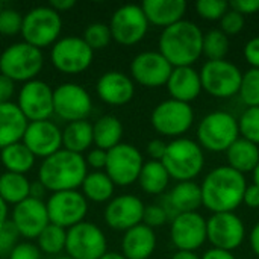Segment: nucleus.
Wrapping results in <instances>:
<instances>
[{"mask_svg": "<svg viewBox=\"0 0 259 259\" xmlns=\"http://www.w3.org/2000/svg\"><path fill=\"white\" fill-rule=\"evenodd\" d=\"M21 143L35 158H49L62 149V131L50 120L30 121L26 127Z\"/></svg>", "mask_w": 259, "mask_h": 259, "instance_id": "22", "label": "nucleus"}, {"mask_svg": "<svg viewBox=\"0 0 259 259\" xmlns=\"http://www.w3.org/2000/svg\"><path fill=\"white\" fill-rule=\"evenodd\" d=\"M229 11V3L223 0H199L196 2V12L199 17L215 21L220 20Z\"/></svg>", "mask_w": 259, "mask_h": 259, "instance_id": "42", "label": "nucleus"}, {"mask_svg": "<svg viewBox=\"0 0 259 259\" xmlns=\"http://www.w3.org/2000/svg\"><path fill=\"white\" fill-rule=\"evenodd\" d=\"M171 71V64L159 52H141L131 62L132 79L146 88H159L167 85Z\"/></svg>", "mask_w": 259, "mask_h": 259, "instance_id": "18", "label": "nucleus"}, {"mask_svg": "<svg viewBox=\"0 0 259 259\" xmlns=\"http://www.w3.org/2000/svg\"><path fill=\"white\" fill-rule=\"evenodd\" d=\"M38 249L41 253L46 255H59L65 250V241H67V229L59 228L56 225L49 223L46 229L38 235Z\"/></svg>", "mask_w": 259, "mask_h": 259, "instance_id": "36", "label": "nucleus"}, {"mask_svg": "<svg viewBox=\"0 0 259 259\" xmlns=\"http://www.w3.org/2000/svg\"><path fill=\"white\" fill-rule=\"evenodd\" d=\"M143 165L144 159L141 152L132 144L120 143L114 149L108 150L105 173L115 187H129L138 181Z\"/></svg>", "mask_w": 259, "mask_h": 259, "instance_id": "14", "label": "nucleus"}, {"mask_svg": "<svg viewBox=\"0 0 259 259\" xmlns=\"http://www.w3.org/2000/svg\"><path fill=\"white\" fill-rule=\"evenodd\" d=\"M87 175L88 167L85 158L65 149L42 159L38 168V181L50 193L77 190L82 187Z\"/></svg>", "mask_w": 259, "mask_h": 259, "instance_id": "3", "label": "nucleus"}, {"mask_svg": "<svg viewBox=\"0 0 259 259\" xmlns=\"http://www.w3.org/2000/svg\"><path fill=\"white\" fill-rule=\"evenodd\" d=\"M18 232L14 225L8 220L0 229V255H9L11 250L18 244Z\"/></svg>", "mask_w": 259, "mask_h": 259, "instance_id": "44", "label": "nucleus"}, {"mask_svg": "<svg viewBox=\"0 0 259 259\" xmlns=\"http://www.w3.org/2000/svg\"><path fill=\"white\" fill-rule=\"evenodd\" d=\"M74 5H76L74 0H52L49 3V6L52 9H55L56 12H59V14L61 12H65V11L71 9V8H74Z\"/></svg>", "mask_w": 259, "mask_h": 259, "instance_id": "54", "label": "nucleus"}, {"mask_svg": "<svg viewBox=\"0 0 259 259\" xmlns=\"http://www.w3.org/2000/svg\"><path fill=\"white\" fill-rule=\"evenodd\" d=\"M94 52L82 39V36H62L50 50L53 67L64 74H80L90 68Z\"/></svg>", "mask_w": 259, "mask_h": 259, "instance_id": "9", "label": "nucleus"}, {"mask_svg": "<svg viewBox=\"0 0 259 259\" xmlns=\"http://www.w3.org/2000/svg\"><path fill=\"white\" fill-rule=\"evenodd\" d=\"M238 96L247 108L259 106V70L250 68L243 73Z\"/></svg>", "mask_w": 259, "mask_h": 259, "instance_id": "38", "label": "nucleus"}, {"mask_svg": "<svg viewBox=\"0 0 259 259\" xmlns=\"http://www.w3.org/2000/svg\"><path fill=\"white\" fill-rule=\"evenodd\" d=\"M109 30L112 39L121 46H135L144 39L149 30V21L141 5H123L111 17Z\"/></svg>", "mask_w": 259, "mask_h": 259, "instance_id": "12", "label": "nucleus"}, {"mask_svg": "<svg viewBox=\"0 0 259 259\" xmlns=\"http://www.w3.org/2000/svg\"><path fill=\"white\" fill-rule=\"evenodd\" d=\"M61 30H62L61 14L52 9L50 6L32 8L23 17V26H21L23 41L39 50L53 46L59 39Z\"/></svg>", "mask_w": 259, "mask_h": 259, "instance_id": "7", "label": "nucleus"}, {"mask_svg": "<svg viewBox=\"0 0 259 259\" xmlns=\"http://www.w3.org/2000/svg\"><path fill=\"white\" fill-rule=\"evenodd\" d=\"M167 152V143L162 140H152L147 144V155L152 158V161H162L164 155Z\"/></svg>", "mask_w": 259, "mask_h": 259, "instance_id": "51", "label": "nucleus"}, {"mask_svg": "<svg viewBox=\"0 0 259 259\" xmlns=\"http://www.w3.org/2000/svg\"><path fill=\"white\" fill-rule=\"evenodd\" d=\"M141 8L149 24L167 29L184 20L187 12L185 0H144Z\"/></svg>", "mask_w": 259, "mask_h": 259, "instance_id": "26", "label": "nucleus"}, {"mask_svg": "<svg viewBox=\"0 0 259 259\" xmlns=\"http://www.w3.org/2000/svg\"><path fill=\"white\" fill-rule=\"evenodd\" d=\"M253 184L259 187V164L256 165V168L253 170Z\"/></svg>", "mask_w": 259, "mask_h": 259, "instance_id": "60", "label": "nucleus"}, {"mask_svg": "<svg viewBox=\"0 0 259 259\" xmlns=\"http://www.w3.org/2000/svg\"><path fill=\"white\" fill-rule=\"evenodd\" d=\"M67 256L71 259H100L108 252L105 232L91 222H82L67 229Z\"/></svg>", "mask_w": 259, "mask_h": 259, "instance_id": "10", "label": "nucleus"}, {"mask_svg": "<svg viewBox=\"0 0 259 259\" xmlns=\"http://www.w3.org/2000/svg\"><path fill=\"white\" fill-rule=\"evenodd\" d=\"M44 65L42 50L20 41L8 46L0 55V73L14 82L36 79Z\"/></svg>", "mask_w": 259, "mask_h": 259, "instance_id": "5", "label": "nucleus"}, {"mask_svg": "<svg viewBox=\"0 0 259 259\" xmlns=\"http://www.w3.org/2000/svg\"><path fill=\"white\" fill-rule=\"evenodd\" d=\"M249 240H250V247H252V250L255 252L256 256H259V223H256V225L253 226V229L250 231Z\"/></svg>", "mask_w": 259, "mask_h": 259, "instance_id": "56", "label": "nucleus"}, {"mask_svg": "<svg viewBox=\"0 0 259 259\" xmlns=\"http://www.w3.org/2000/svg\"><path fill=\"white\" fill-rule=\"evenodd\" d=\"M238 138V120L226 111L205 115L197 127L199 146L209 152H226Z\"/></svg>", "mask_w": 259, "mask_h": 259, "instance_id": "6", "label": "nucleus"}, {"mask_svg": "<svg viewBox=\"0 0 259 259\" xmlns=\"http://www.w3.org/2000/svg\"><path fill=\"white\" fill-rule=\"evenodd\" d=\"M17 106L29 123L50 120L53 115V88L41 79L29 80L18 91Z\"/></svg>", "mask_w": 259, "mask_h": 259, "instance_id": "16", "label": "nucleus"}, {"mask_svg": "<svg viewBox=\"0 0 259 259\" xmlns=\"http://www.w3.org/2000/svg\"><path fill=\"white\" fill-rule=\"evenodd\" d=\"M165 87L173 100L191 103L202 93L200 74L193 67H175Z\"/></svg>", "mask_w": 259, "mask_h": 259, "instance_id": "25", "label": "nucleus"}, {"mask_svg": "<svg viewBox=\"0 0 259 259\" xmlns=\"http://www.w3.org/2000/svg\"><path fill=\"white\" fill-rule=\"evenodd\" d=\"M203 32L188 20H182L162 30L159 36V53L171 67H193L202 56Z\"/></svg>", "mask_w": 259, "mask_h": 259, "instance_id": "2", "label": "nucleus"}, {"mask_svg": "<svg viewBox=\"0 0 259 259\" xmlns=\"http://www.w3.org/2000/svg\"><path fill=\"white\" fill-rule=\"evenodd\" d=\"M170 238L182 252H196L206 241V220L199 212L179 214L171 220Z\"/></svg>", "mask_w": 259, "mask_h": 259, "instance_id": "19", "label": "nucleus"}, {"mask_svg": "<svg viewBox=\"0 0 259 259\" xmlns=\"http://www.w3.org/2000/svg\"><path fill=\"white\" fill-rule=\"evenodd\" d=\"M247 188L244 175L229 165H220L211 170L202 185V203L212 214L234 212L241 203Z\"/></svg>", "mask_w": 259, "mask_h": 259, "instance_id": "1", "label": "nucleus"}, {"mask_svg": "<svg viewBox=\"0 0 259 259\" xmlns=\"http://www.w3.org/2000/svg\"><path fill=\"white\" fill-rule=\"evenodd\" d=\"M229 36L225 35L220 29H212L203 33V46L202 55L208 58V61H222L229 53Z\"/></svg>", "mask_w": 259, "mask_h": 259, "instance_id": "37", "label": "nucleus"}, {"mask_svg": "<svg viewBox=\"0 0 259 259\" xmlns=\"http://www.w3.org/2000/svg\"><path fill=\"white\" fill-rule=\"evenodd\" d=\"M244 27V17L241 14H238L237 11L231 9L220 18V30L231 36V35H237L243 30Z\"/></svg>", "mask_w": 259, "mask_h": 259, "instance_id": "43", "label": "nucleus"}, {"mask_svg": "<svg viewBox=\"0 0 259 259\" xmlns=\"http://www.w3.org/2000/svg\"><path fill=\"white\" fill-rule=\"evenodd\" d=\"M202 90L217 99L234 97L240 91L241 70L231 61H208L200 70Z\"/></svg>", "mask_w": 259, "mask_h": 259, "instance_id": "8", "label": "nucleus"}, {"mask_svg": "<svg viewBox=\"0 0 259 259\" xmlns=\"http://www.w3.org/2000/svg\"><path fill=\"white\" fill-rule=\"evenodd\" d=\"M171 259H200L199 255H196V252H182V250H178Z\"/></svg>", "mask_w": 259, "mask_h": 259, "instance_id": "58", "label": "nucleus"}, {"mask_svg": "<svg viewBox=\"0 0 259 259\" xmlns=\"http://www.w3.org/2000/svg\"><path fill=\"white\" fill-rule=\"evenodd\" d=\"M27 124L17 103H0V149L21 141Z\"/></svg>", "mask_w": 259, "mask_h": 259, "instance_id": "28", "label": "nucleus"}, {"mask_svg": "<svg viewBox=\"0 0 259 259\" xmlns=\"http://www.w3.org/2000/svg\"><path fill=\"white\" fill-rule=\"evenodd\" d=\"M47 193V190L44 188V185L39 182V181H35V182H30V190H29V197L32 199H38V200H42L44 194Z\"/></svg>", "mask_w": 259, "mask_h": 259, "instance_id": "55", "label": "nucleus"}, {"mask_svg": "<svg viewBox=\"0 0 259 259\" xmlns=\"http://www.w3.org/2000/svg\"><path fill=\"white\" fill-rule=\"evenodd\" d=\"M8 259H41V252L32 243H18L8 255Z\"/></svg>", "mask_w": 259, "mask_h": 259, "instance_id": "46", "label": "nucleus"}, {"mask_svg": "<svg viewBox=\"0 0 259 259\" xmlns=\"http://www.w3.org/2000/svg\"><path fill=\"white\" fill-rule=\"evenodd\" d=\"M93 111L90 93L79 83L67 82L53 90V114L64 121L87 120Z\"/></svg>", "mask_w": 259, "mask_h": 259, "instance_id": "13", "label": "nucleus"}, {"mask_svg": "<svg viewBox=\"0 0 259 259\" xmlns=\"http://www.w3.org/2000/svg\"><path fill=\"white\" fill-rule=\"evenodd\" d=\"M82 194L87 200L108 203L114 197L115 185L105 171H91L82 182Z\"/></svg>", "mask_w": 259, "mask_h": 259, "instance_id": "34", "label": "nucleus"}, {"mask_svg": "<svg viewBox=\"0 0 259 259\" xmlns=\"http://www.w3.org/2000/svg\"><path fill=\"white\" fill-rule=\"evenodd\" d=\"M238 131L241 138L259 146V106L247 108L241 114L238 120Z\"/></svg>", "mask_w": 259, "mask_h": 259, "instance_id": "40", "label": "nucleus"}, {"mask_svg": "<svg viewBox=\"0 0 259 259\" xmlns=\"http://www.w3.org/2000/svg\"><path fill=\"white\" fill-rule=\"evenodd\" d=\"M46 206L50 223L64 229H70L85 222L88 214V200L77 190L52 193Z\"/></svg>", "mask_w": 259, "mask_h": 259, "instance_id": "15", "label": "nucleus"}, {"mask_svg": "<svg viewBox=\"0 0 259 259\" xmlns=\"http://www.w3.org/2000/svg\"><path fill=\"white\" fill-rule=\"evenodd\" d=\"M23 26V15L11 8L0 9V35L3 36H14L21 33Z\"/></svg>", "mask_w": 259, "mask_h": 259, "instance_id": "41", "label": "nucleus"}, {"mask_svg": "<svg viewBox=\"0 0 259 259\" xmlns=\"http://www.w3.org/2000/svg\"><path fill=\"white\" fill-rule=\"evenodd\" d=\"M170 179L171 178L167 173L162 162L150 159L144 162L137 182L140 184L141 190L147 194H162L167 190Z\"/></svg>", "mask_w": 259, "mask_h": 259, "instance_id": "33", "label": "nucleus"}, {"mask_svg": "<svg viewBox=\"0 0 259 259\" xmlns=\"http://www.w3.org/2000/svg\"><path fill=\"white\" fill-rule=\"evenodd\" d=\"M200 259H235V256L232 255V252L228 250H222V249H209L203 253V256Z\"/></svg>", "mask_w": 259, "mask_h": 259, "instance_id": "53", "label": "nucleus"}, {"mask_svg": "<svg viewBox=\"0 0 259 259\" xmlns=\"http://www.w3.org/2000/svg\"><path fill=\"white\" fill-rule=\"evenodd\" d=\"M229 8L237 11L243 17L252 15L259 12V0H232L229 3Z\"/></svg>", "mask_w": 259, "mask_h": 259, "instance_id": "49", "label": "nucleus"}, {"mask_svg": "<svg viewBox=\"0 0 259 259\" xmlns=\"http://www.w3.org/2000/svg\"><path fill=\"white\" fill-rule=\"evenodd\" d=\"M161 162L171 179L188 182L203 170L205 155L199 143L181 137L167 144V152Z\"/></svg>", "mask_w": 259, "mask_h": 259, "instance_id": "4", "label": "nucleus"}, {"mask_svg": "<svg viewBox=\"0 0 259 259\" xmlns=\"http://www.w3.org/2000/svg\"><path fill=\"white\" fill-rule=\"evenodd\" d=\"M167 222H168V217L161 205H149L144 208L143 225L153 229V228H159V226L165 225Z\"/></svg>", "mask_w": 259, "mask_h": 259, "instance_id": "45", "label": "nucleus"}, {"mask_svg": "<svg viewBox=\"0 0 259 259\" xmlns=\"http://www.w3.org/2000/svg\"><path fill=\"white\" fill-rule=\"evenodd\" d=\"M93 135L96 147L108 152L121 143L123 124L115 115H103L93 124Z\"/></svg>", "mask_w": 259, "mask_h": 259, "instance_id": "32", "label": "nucleus"}, {"mask_svg": "<svg viewBox=\"0 0 259 259\" xmlns=\"http://www.w3.org/2000/svg\"><path fill=\"white\" fill-rule=\"evenodd\" d=\"M35 161L36 158L33 156V153L21 141L0 149V162L9 173L26 176V173L33 168Z\"/></svg>", "mask_w": 259, "mask_h": 259, "instance_id": "31", "label": "nucleus"}, {"mask_svg": "<svg viewBox=\"0 0 259 259\" xmlns=\"http://www.w3.org/2000/svg\"><path fill=\"white\" fill-rule=\"evenodd\" d=\"M161 206L165 211L168 220H173L179 214L197 212V209L203 206L200 185L193 181L176 184L171 191L162 197Z\"/></svg>", "mask_w": 259, "mask_h": 259, "instance_id": "24", "label": "nucleus"}, {"mask_svg": "<svg viewBox=\"0 0 259 259\" xmlns=\"http://www.w3.org/2000/svg\"><path fill=\"white\" fill-rule=\"evenodd\" d=\"M14 93H15V82L0 73V103L12 102Z\"/></svg>", "mask_w": 259, "mask_h": 259, "instance_id": "50", "label": "nucleus"}, {"mask_svg": "<svg viewBox=\"0 0 259 259\" xmlns=\"http://www.w3.org/2000/svg\"><path fill=\"white\" fill-rule=\"evenodd\" d=\"M244 59L252 68L259 70V36L249 39L244 46Z\"/></svg>", "mask_w": 259, "mask_h": 259, "instance_id": "48", "label": "nucleus"}, {"mask_svg": "<svg viewBox=\"0 0 259 259\" xmlns=\"http://www.w3.org/2000/svg\"><path fill=\"white\" fill-rule=\"evenodd\" d=\"M96 91L103 103L111 106H123L134 99L135 85L132 77H129L127 74L111 70L99 77L96 83Z\"/></svg>", "mask_w": 259, "mask_h": 259, "instance_id": "23", "label": "nucleus"}, {"mask_svg": "<svg viewBox=\"0 0 259 259\" xmlns=\"http://www.w3.org/2000/svg\"><path fill=\"white\" fill-rule=\"evenodd\" d=\"M228 162L229 167L234 168L235 171L246 175V173H253L259 164V146L244 140L238 138L228 150H226Z\"/></svg>", "mask_w": 259, "mask_h": 259, "instance_id": "29", "label": "nucleus"}, {"mask_svg": "<svg viewBox=\"0 0 259 259\" xmlns=\"http://www.w3.org/2000/svg\"><path fill=\"white\" fill-rule=\"evenodd\" d=\"M150 123L158 134L181 138L191 129L194 123V111L190 103L168 99L155 106L150 115Z\"/></svg>", "mask_w": 259, "mask_h": 259, "instance_id": "11", "label": "nucleus"}, {"mask_svg": "<svg viewBox=\"0 0 259 259\" xmlns=\"http://www.w3.org/2000/svg\"><path fill=\"white\" fill-rule=\"evenodd\" d=\"M146 205L134 194H121L112 197L103 211L105 223L114 231H129L143 223Z\"/></svg>", "mask_w": 259, "mask_h": 259, "instance_id": "20", "label": "nucleus"}, {"mask_svg": "<svg viewBox=\"0 0 259 259\" xmlns=\"http://www.w3.org/2000/svg\"><path fill=\"white\" fill-rule=\"evenodd\" d=\"M11 223L17 229L20 237L26 240H35L50 223L49 212L44 200L27 197L12 209Z\"/></svg>", "mask_w": 259, "mask_h": 259, "instance_id": "21", "label": "nucleus"}, {"mask_svg": "<svg viewBox=\"0 0 259 259\" xmlns=\"http://www.w3.org/2000/svg\"><path fill=\"white\" fill-rule=\"evenodd\" d=\"M30 181L24 175L5 171L0 175V199L6 205H18L29 197Z\"/></svg>", "mask_w": 259, "mask_h": 259, "instance_id": "35", "label": "nucleus"}, {"mask_svg": "<svg viewBox=\"0 0 259 259\" xmlns=\"http://www.w3.org/2000/svg\"><path fill=\"white\" fill-rule=\"evenodd\" d=\"M0 9H2V8H0Z\"/></svg>", "mask_w": 259, "mask_h": 259, "instance_id": "62", "label": "nucleus"}, {"mask_svg": "<svg viewBox=\"0 0 259 259\" xmlns=\"http://www.w3.org/2000/svg\"><path fill=\"white\" fill-rule=\"evenodd\" d=\"M100 259H126V258H124V255H123V253H118V252H109V250H108V252H106V253H105V255H103Z\"/></svg>", "mask_w": 259, "mask_h": 259, "instance_id": "59", "label": "nucleus"}, {"mask_svg": "<svg viewBox=\"0 0 259 259\" xmlns=\"http://www.w3.org/2000/svg\"><path fill=\"white\" fill-rule=\"evenodd\" d=\"M106 161H108V152L99 147L91 149L85 156L87 167H91L94 171H103L106 167Z\"/></svg>", "mask_w": 259, "mask_h": 259, "instance_id": "47", "label": "nucleus"}, {"mask_svg": "<svg viewBox=\"0 0 259 259\" xmlns=\"http://www.w3.org/2000/svg\"><path fill=\"white\" fill-rule=\"evenodd\" d=\"M246 238V226L235 212L212 214L206 220V240L215 249L232 252Z\"/></svg>", "mask_w": 259, "mask_h": 259, "instance_id": "17", "label": "nucleus"}, {"mask_svg": "<svg viewBox=\"0 0 259 259\" xmlns=\"http://www.w3.org/2000/svg\"><path fill=\"white\" fill-rule=\"evenodd\" d=\"M56 259H71L70 256H59V258H56Z\"/></svg>", "mask_w": 259, "mask_h": 259, "instance_id": "61", "label": "nucleus"}, {"mask_svg": "<svg viewBox=\"0 0 259 259\" xmlns=\"http://www.w3.org/2000/svg\"><path fill=\"white\" fill-rule=\"evenodd\" d=\"M82 39L88 44V47L93 52H96V50H102L108 47L109 42L112 41V35H111L108 24L97 21V23H91L87 26L82 35Z\"/></svg>", "mask_w": 259, "mask_h": 259, "instance_id": "39", "label": "nucleus"}, {"mask_svg": "<svg viewBox=\"0 0 259 259\" xmlns=\"http://www.w3.org/2000/svg\"><path fill=\"white\" fill-rule=\"evenodd\" d=\"M6 222H8V205L0 199V229L5 226Z\"/></svg>", "mask_w": 259, "mask_h": 259, "instance_id": "57", "label": "nucleus"}, {"mask_svg": "<svg viewBox=\"0 0 259 259\" xmlns=\"http://www.w3.org/2000/svg\"><path fill=\"white\" fill-rule=\"evenodd\" d=\"M156 234L146 225H138L124 232L121 253L126 259H149L156 249Z\"/></svg>", "mask_w": 259, "mask_h": 259, "instance_id": "27", "label": "nucleus"}, {"mask_svg": "<svg viewBox=\"0 0 259 259\" xmlns=\"http://www.w3.org/2000/svg\"><path fill=\"white\" fill-rule=\"evenodd\" d=\"M94 144L93 124L88 120L67 123L62 129V149L82 155Z\"/></svg>", "mask_w": 259, "mask_h": 259, "instance_id": "30", "label": "nucleus"}, {"mask_svg": "<svg viewBox=\"0 0 259 259\" xmlns=\"http://www.w3.org/2000/svg\"><path fill=\"white\" fill-rule=\"evenodd\" d=\"M243 202L249 206V208H255L259 209V187L252 184V185H247L246 188V193H244V197H243Z\"/></svg>", "mask_w": 259, "mask_h": 259, "instance_id": "52", "label": "nucleus"}]
</instances>
